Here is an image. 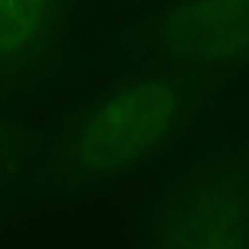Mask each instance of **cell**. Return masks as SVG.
Listing matches in <instances>:
<instances>
[{
    "label": "cell",
    "instance_id": "obj_1",
    "mask_svg": "<svg viewBox=\"0 0 249 249\" xmlns=\"http://www.w3.org/2000/svg\"><path fill=\"white\" fill-rule=\"evenodd\" d=\"M222 80L153 68L119 80L85 108L50 160L53 187L90 190L168 153Z\"/></svg>",
    "mask_w": 249,
    "mask_h": 249
},
{
    "label": "cell",
    "instance_id": "obj_2",
    "mask_svg": "<svg viewBox=\"0 0 249 249\" xmlns=\"http://www.w3.org/2000/svg\"><path fill=\"white\" fill-rule=\"evenodd\" d=\"M142 234L144 249H249V154L224 151L173 177Z\"/></svg>",
    "mask_w": 249,
    "mask_h": 249
},
{
    "label": "cell",
    "instance_id": "obj_3",
    "mask_svg": "<svg viewBox=\"0 0 249 249\" xmlns=\"http://www.w3.org/2000/svg\"><path fill=\"white\" fill-rule=\"evenodd\" d=\"M142 37L156 68L224 82L249 65V0H170Z\"/></svg>",
    "mask_w": 249,
    "mask_h": 249
},
{
    "label": "cell",
    "instance_id": "obj_4",
    "mask_svg": "<svg viewBox=\"0 0 249 249\" xmlns=\"http://www.w3.org/2000/svg\"><path fill=\"white\" fill-rule=\"evenodd\" d=\"M104 207L85 195L26 207L0 229V249H105Z\"/></svg>",
    "mask_w": 249,
    "mask_h": 249
},
{
    "label": "cell",
    "instance_id": "obj_5",
    "mask_svg": "<svg viewBox=\"0 0 249 249\" xmlns=\"http://www.w3.org/2000/svg\"><path fill=\"white\" fill-rule=\"evenodd\" d=\"M51 0H0V59L26 53L48 22Z\"/></svg>",
    "mask_w": 249,
    "mask_h": 249
}]
</instances>
